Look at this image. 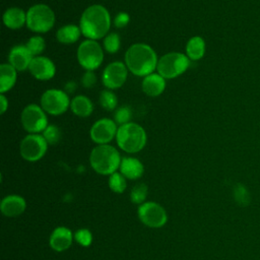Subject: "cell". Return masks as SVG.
Returning <instances> with one entry per match:
<instances>
[{"mask_svg": "<svg viewBox=\"0 0 260 260\" xmlns=\"http://www.w3.org/2000/svg\"><path fill=\"white\" fill-rule=\"evenodd\" d=\"M32 58L34 56L24 45L14 46L10 50L8 56L9 64L12 65L17 71H23L25 69H28Z\"/></svg>", "mask_w": 260, "mask_h": 260, "instance_id": "obj_15", "label": "cell"}, {"mask_svg": "<svg viewBox=\"0 0 260 260\" xmlns=\"http://www.w3.org/2000/svg\"><path fill=\"white\" fill-rule=\"evenodd\" d=\"M146 139L145 130L140 125L133 122L121 125L116 134L119 147L128 153L140 151L145 146Z\"/></svg>", "mask_w": 260, "mask_h": 260, "instance_id": "obj_4", "label": "cell"}, {"mask_svg": "<svg viewBox=\"0 0 260 260\" xmlns=\"http://www.w3.org/2000/svg\"><path fill=\"white\" fill-rule=\"evenodd\" d=\"M48 147V142L43 135L28 134L20 143V154L28 161H37L42 158Z\"/></svg>", "mask_w": 260, "mask_h": 260, "instance_id": "obj_10", "label": "cell"}, {"mask_svg": "<svg viewBox=\"0 0 260 260\" xmlns=\"http://www.w3.org/2000/svg\"><path fill=\"white\" fill-rule=\"evenodd\" d=\"M157 57L154 50L143 43L130 46L125 53V64L136 76H147L153 73L157 66Z\"/></svg>", "mask_w": 260, "mask_h": 260, "instance_id": "obj_2", "label": "cell"}, {"mask_svg": "<svg viewBox=\"0 0 260 260\" xmlns=\"http://www.w3.org/2000/svg\"><path fill=\"white\" fill-rule=\"evenodd\" d=\"M28 70L35 78L49 80L55 75L56 67L51 59L45 56H37L32 58Z\"/></svg>", "mask_w": 260, "mask_h": 260, "instance_id": "obj_14", "label": "cell"}, {"mask_svg": "<svg viewBox=\"0 0 260 260\" xmlns=\"http://www.w3.org/2000/svg\"><path fill=\"white\" fill-rule=\"evenodd\" d=\"M20 119L23 129L30 134L44 132L48 126V119L45 111L35 104L28 105L22 110Z\"/></svg>", "mask_w": 260, "mask_h": 260, "instance_id": "obj_8", "label": "cell"}, {"mask_svg": "<svg viewBox=\"0 0 260 260\" xmlns=\"http://www.w3.org/2000/svg\"><path fill=\"white\" fill-rule=\"evenodd\" d=\"M78 63L86 70L93 71L104 60V51L94 40L83 41L77 49Z\"/></svg>", "mask_w": 260, "mask_h": 260, "instance_id": "obj_7", "label": "cell"}, {"mask_svg": "<svg viewBox=\"0 0 260 260\" xmlns=\"http://www.w3.org/2000/svg\"><path fill=\"white\" fill-rule=\"evenodd\" d=\"M121 174L128 179L136 180L143 175L144 168L141 161L135 157H123L120 165Z\"/></svg>", "mask_w": 260, "mask_h": 260, "instance_id": "obj_19", "label": "cell"}, {"mask_svg": "<svg viewBox=\"0 0 260 260\" xmlns=\"http://www.w3.org/2000/svg\"><path fill=\"white\" fill-rule=\"evenodd\" d=\"M189 63V58L185 54L178 52L167 53L157 61V73L165 79L175 78L187 70Z\"/></svg>", "mask_w": 260, "mask_h": 260, "instance_id": "obj_6", "label": "cell"}, {"mask_svg": "<svg viewBox=\"0 0 260 260\" xmlns=\"http://www.w3.org/2000/svg\"><path fill=\"white\" fill-rule=\"evenodd\" d=\"M109 186L112 191L116 193H122L126 189V180L121 173H114L110 175Z\"/></svg>", "mask_w": 260, "mask_h": 260, "instance_id": "obj_28", "label": "cell"}, {"mask_svg": "<svg viewBox=\"0 0 260 260\" xmlns=\"http://www.w3.org/2000/svg\"><path fill=\"white\" fill-rule=\"evenodd\" d=\"M41 107L51 115H61L70 107L68 94L61 89H48L41 96Z\"/></svg>", "mask_w": 260, "mask_h": 260, "instance_id": "obj_9", "label": "cell"}, {"mask_svg": "<svg viewBox=\"0 0 260 260\" xmlns=\"http://www.w3.org/2000/svg\"><path fill=\"white\" fill-rule=\"evenodd\" d=\"M96 81V77H95V74L92 72V71H89V70H86V72L83 74L82 78H81V83L84 87H92L94 85Z\"/></svg>", "mask_w": 260, "mask_h": 260, "instance_id": "obj_34", "label": "cell"}, {"mask_svg": "<svg viewBox=\"0 0 260 260\" xmlns=\"http://www.w3.org/2000/svg\"><path fill=\"white\" fill-rule=\"evenodd\" d=\"M110 26V13L103 5H90L81 14L79 27L81 29V34L88 40L95 41L106 37Z\"/></svg>", "mask_w": 260, "mask_h": 260, "instance_id": "obj_1", "label": "cell"}, {"mask_svg": "<svg viewBox=\"0 0 260 260\" xmlns=\"http://www.w3.org/2000/svg\"><path fill=\"white\" fill-rule=\"evenodd\" d=\"M166 88V80L158 73H151L142 80V90L149 96H157Z\"/></svg>", "mask_w": 260, "mask_h": 260, "instance_id": "obj_18", "label": "cell"}, {"mask_svg": "<svg viewBox=\"0 0 260 260\" xmlns=\"http://www.w3.org/2000/svg\"><path fill=\"white\" fill-rule=\"evenodd\" d=\"M25 46L30 52V54L34 57H37V56H40V54L45 50L46 43L41 36H34L27 41Z\"/></svg>", "mask_w": 260, "mask_h": 260, "instance_id": "obj_25", "label": "cell"}, {"mask_svg": "<svg viewBox=\"0 0 260 260\" xmlns=\"http://www.w3.org/2000/svg\"><path fill=\"white\" fill-rule=\"evenodd\" d=\"M26 207L25 200L18 196V195H9L6 196L2 201H1V212L5 216L13 217L21 214Z\"/></svg>", "mask_w": 260, "mask_h": 260, "instance_id": "obj_17", "label": "cell"}, {"mask_svg": "<svg viewBox=\"0 0 260 260\" xmlns=\"http://www.w3.org/2000/svg\"><path fill=\"white\" fill-rule=\"evenodd\" d=\"M121 157L118 150L109 144H100L94 147L89 155L91 168L101 175L114 174L121 165Z\"/></svg>", "mask_w": 260, "mask_h": 260, "instance_id": "obj_3", "label": "cell"}, {"mask_svg": "<svg viewBox=\"0 0 260 260\" xmlns=\"http://www.w3.org/2000/svg\"><path fill=\"white\" fill-rule=\"evenodd\" d=\"M131 116H132V113H131L130 108L124 106V107L119 108L115 112V114H114V121L116 122V124H119L121 126V125L129 123L130 119H131Z\"/></svg>", "mask_w": 260, "mask_h": 260, "instance_id": "obj_31", "label": "cell"}, {"mask_svg": "<svg viewBox=\"0 0 260 260\" xmlns=\"http://www.w3.org/2000/svg\"><path fill=\"white\" fill-rule=\"evenodd\" d=\"M117 124L114 120L102 118L93 123L90 128V138L93 142L100 144H108L117 134Z\"/></svg>", "mask_w": 260, "mask_h": 260, "instance_id": "obj_13", "label": "cell"}, {"mask_svg": "<svg viewBox=\"0 0 260 260\" xmlns=\"http://www.w3.org/2000/svg\"><path fill=\"white\" fill-rule=\"evenodd\" d=\"M146 194H147V186L143 183L137 184L131 190V194H130L131 201L136 204H142L146 197Z\"/></svg>", "mask_w": 260, "mask_h": 260, "instance_id": "obj_29", "label": "cell"}, {"mask_svg": "<svg viewBox=\"0 0 260 260\" xmlns=\"http://www.w3.org/2000/svg\"><path fill=\"white\" fill-rule=\"evenodd\" d=\"M120 44L121 40L117 32H111L104 39V49L110 54L118 52L120 49Z\"/></svg>", "mask_w": 260, "mask_h": 260, "instance_id": "obj_27", "label": "cell"}, {"mask_svg": "<svg viewBox=\"0 0 260 260\" xmlns=\"http://www.w3.org/2000/svg\"><path fill=\"white\" fill-rule=\"evenodd\" d=\"M0 105H1V111H0V113H1V114H4L5 111L7 110V107H8V101H7V99L4 96L3 93L0 94Z\"/></svg>", "mask_w": 260, "mask_h": 260, "instance_id": "obj_36", "label": "cell"}, {"mask_svg": "<svg viewBox=\"0 0 260 260\" xmlns=\"http://www.w3.org/2000/svg\"><path fill=\"white\" fill-rule=\"evenodd\" d=\"M55 23V13L46 4H36L26 12V25L36 32H47Z\"/></svg>", "mask_w": 260, "mask_h": 260, "instance_id": "obj_5", "label": "cell"}, {"mask_svg": "<svg viewBox=\"0 0 260 260\" xmlns=\"http://www.w3.org/2000/svg\"><path fill=\"white\" fill-rule=\"evenodd\" d=\"M70 109L74 115L81 118H85L92 113L93 105L87 96L76 95L70 102Z\"/></svg>", "mask_w": 260, "mask_h": 260, "instance_id": "obj_22", "label": "cell"}, {"mask_svg": "<svg viewBox=\"0 0 260 260\" xmlns=\"http://www.w3.org/2000/svg\"><path fill=\"white\" fill-rule=\"evenodd\" d=\"M74 238L76 240V242L81 245V246H84V247H87L91 244V241H92V236H91V233L88 231V230H85V229H82V230H78L75 235H74Z\"/></svg>", "mask_w": 260, "mask_h": 260, "instance_id": "obj_32", "label": "cell"}, {"mask_svg": "<svg viewBox=\"0 0 260 260\" xmlns=\"http://www.w3.org/2000/svg\"><path fill=\"white\" fill-rule=\"evenodd\" d=\"M140 220L149 228H160L166 224L168 216L166 210L155 202H144L138 207Z\"/></svg>", "mask_w": 260, "mask_h": 260, "instance_id": "obj_11", "label": "cell"}, {"mask_svg": "<svg viewBox=\"0 0 260 260\" xmlns=\"http://www.w3.org/2000/svg\"><path fill=\"white\" fill-rule=\"evenodd\" d=\"M16 69L9 63L0 66V92L4 93L11 89L16 81Z\"/></svg>", "mask_w": 260, "mask_h": 260, "instance_id": "obj_21", "label": "cell"}, {"mask_svg": "<svg viewBox=\"0 0 260 260\" xmlns=\"http://www.w3.org/2000/svg\"><path fill=\"white\" fill-rule=\"evenodd\" d=\"M117 96L114 92L111 90H103L100 94V104L101 106L107 110V111H112L117 107Z\"/></svg>", "mask_w": 260, "mask_h": 260, "instance_id": "obj_26", "label": "cell"}, {"mask_svg": "<svg viewBox=\"0 0 260 260\" xmlns=\"http://www.w3.org/2000/svg\"><path fill=\"white\" fill-rule=\"evenodd\" d=\"M43 136L48 144H56L60 140L61 132L56 125H48L43 132Z\"/></svg>", "mask_w": 260, "mask_h": 260, "instance_id": "obj_30", "label": "cell"}, {"mask_svg": "<svg viewBox=\"0 0 260 260\" xmlns=\"http://www.w3.org/2000/svg\"><path fill=\"white\" fill-rule=\"evenodd\" d=\"M247 193V190L245 189L244 186L242 185H239L237 188H236V191H235V197L237 199V201L239 203H245L247 204L249 202L248 200V194ZM249 204V203H248Z\"/></svg>", "mask_w": 260, "mask_h": 260, "instance_id": "obj_35", "label": "cell"}, {"mask_svg": "<svg viewBox=\"0 0 260 260\" xmlns=\"http://www.w3.org/2000/svg\"><path fill=\"white\" fill-rule=\"evenodd\" d=\"M128 74V68L126 64L115 61L110 63L104 70L102 80L104 85L109 89H116L121 87L126 79Z\"/></svg>", "mask_w": 260, "mask_h": 260, "instance_id": "obj_12", "label": "cell"}, {"mask_svg": "<svg viewBox=\"0 0 260 260\" xmlns=\"http://www.w3.org/2000/svg\"><path fill=\"white\" fill-rule=\"evenodd\" d=\"M80 34L81 29L79 26L75 24H66L57 30L56 38L62 44H73L78 41Z\"/></svg>", "mask_w": 260, "mask_h": 260, "instance_id": "obj_23", "label": "cell"}, {"mask_svg": "<svg viewBox=\"0 0 260 260\" xmlns=\"http://www.w3.org/2000/svg\"><path fill=\"white\" fill-rule=\"evenodd\" d=\"M130 21V16L128 13L126 12H120L116 15L115 19H114V24L116 27L118 28H122L124 26H126Z\"/></svg>", "mask_w": 260, "mask_h": 260, "instance_id": "obj_33", "label": "cell"}, {"mask_svg": "<svg viewBox=\"0 0 260 260\" xmlns=\"http://www.w3.org/2000/svg\"><path fill=\"white\" fill-rule=\"evenodd\" d=\"M72 233L69 229L64 226H59L55 229L50 237V246L53 250L57 252H62L67 250L72 243Z\"/></svg>", "mask_w": 260, "mask_h": 260, "instance_id": "obj_16", "label": "cell"}, {"mask_svg": "<svg viewBox=\"0 0 260 260\" xmlns=\"http://www.w3.org/2000/svg\"><path fill=\"white\" fill-rule=\"evenodd\" d=\"M205 53V42L201 37H192L186 45V55L190 60L196 61L203 57Z\"/></svg>", "mask_w": 260, "mask_h": 260, "instance_id": "obj_24", "label": "cell"}, {"mask_svg": "<svg viewBox=\"0 0 260 260\" xmlns=\"http://www.w3.org/2000/svg\"><path fill=\"white\" fill-rule=\"evenodd\" d=\"M3 22L10 29H18L26 23V13L18 7L8 8L3 14Z\"/></svg>", "mask_w": 260, "mask_h": 260, "instance_id": "obj_20", "label": "cell"}]
</instances>
